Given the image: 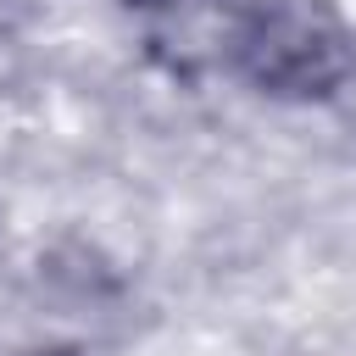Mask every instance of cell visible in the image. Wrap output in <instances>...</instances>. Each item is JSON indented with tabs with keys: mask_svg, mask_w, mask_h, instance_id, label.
<instances>
[{
	"mask_svg": "<svg viewBox=\"0 0 356 356\" xmlns=\"http://www.w3.org/2000/svg\"><path fill=\"white\" fill-rule=\"evenodd\" d=\"M228 67L273 100H328L356 72V33L328 0H245L228 22Z\"/></svg>",
	"mask_w": 356,
	"mask_h": 356,
	"instance_id": "1",
	"label": "cell"
},
{
	"mask_svg": "<svg viewBox=\"0 0 356 356\" xmlns=\"http://www.w3.org/2000/svg\"><path fill=\"white\" fill-rule=\"evenodd\" d=\"M139 6H195V0H139Z\"/></svg>",
	"mask_w": 356,
	"mask_h": 356,
	"instance_id": "2",
	"label": "cell"
}]
</instances>
